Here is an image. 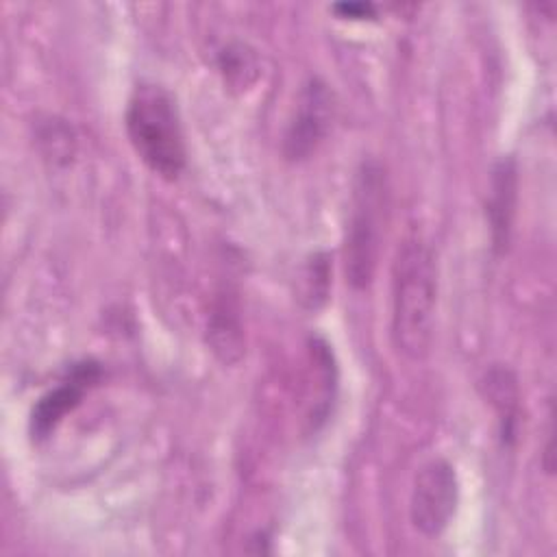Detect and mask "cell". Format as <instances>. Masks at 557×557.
Wrapping results in <instances>:
<instances>
[{
	"label": "cell",
	"mask_w": 557,
	"mask_h": 557,
	"mask_svg": "<svg viewBox=\"0 0 557 557\" xmlns=\"http://www.w3.org/2000/svg\"><path fill=\"white\" fill-rule=\"evenodd\" d=\"M483 396L490 400V405L498 413V429L500 440L505 446H511L516 442V429H518V416H520V389L518 379L507 366H492L485 370L481 379Z\"/></svg>",
	"instance_id": "8"
},
{
	"label": "cell",
	"mask_w": 557,
	"mask_h": 557,
	"mask_svg": "<svg viewBox=\"0 0 557 557\" xmlns=\"http://www.w3.org/2000/svg\"><path fill=\"white\" fill-rule=\"evenodd\" d=\"M387 176L379 161L368 159L355 172L350 213L344 244L346 281L355 289H366L372 283L387 220Z\"/></svg>",
	"instance_id": "3"
},
{
	"label": "cell",
	"mask_w": 557,
	"mask_h": 557,
	"mask_svg": "<svg viewBox=\"0 0 557 557\" xmlns=\"http://www.w3.org/2000/svg\"><path fill=\"white\" fill-rule=\"evenodd\" d=\"M126 135L137 157L161 178L176 181L187 148L174 96L157 83H139L126 104Z\"/></svg>",
	"instance_id": "2"
},
{
	"label": "cell",
	"mask_w": 557,
	"mask_h": 557,
	"mask_svg": "<svg viewBox=\"0 0 557 557\" xmlns=\"http://www.w3.org/2000/svg\"><path fill=\"white\" fill-rule=\"evenodd\" d=\"M335 13L342 17H352V20H368L376 15V9L372 2H339L333 7Z\"/></svg>",
	"instance_id": "12"
},
{
	"label": "cell",
	"mask_w": 557,
	"mask_h": 557,
	"mask_svg": "<svg viewBox=\"0 0 557 557\" xmlns=\"http://www.w3.org/2000/svg\"><path fill=\"white\" fill-rule=\"evenodd\" d=\"M100 379V366L94 361H81L74 363L67 370V376L52 389H48L44 396H39V400L35 403L33 411H30V433L35 440H44L48 437L54 426L65 418L67 411H72L85 389L89 385H94Z\"/></svg>",
	"instance_id": "6"
},
{
	"label": "cell",
	"mask_w": 557,
	"mask_h": 557,
	"mask_svg": "<svg viewBox=\"0 0 557 557\" xmlns=\"http://www.w3.org/2000/svg\"><path fill=\"white\" fill-rule=\"evenodd\" d=\"M331 287V257L329 252H313L298 274V302L307 311H318L329 300Z\"/></svg>",
	"instance_id": "10"
},
{
	"label": "cell",
	"mask_w": 557,
	"mask_h": 557,
	"mask_svg": "<svg viewBox=\"0 0 557 557\" xmlns=\"http://www.w3.org/2000/svg\"><path fill=\"white\" fill-rule=\"evenodd\" d=\"M518 196V170L511 157H500L492 168L490 198H487V220L492 231V246L503 252L509 244L511 222L516 213Z\"/></svg>",
	"instance_id": "7"
},
{
	"label": "cell",
	"mask_w": 557,
	"mask_h": 557,
	"mask_svg": "<svg viewBox=\"0 0 557 557\" xmlns=\"http://www.w3.org/2000/svg\"><path fill=\"white\" fill-rule=\"evenodd\" d=\"M218 70L222 72L224 83L233 89H248L259 78L257 50L244 41H233L220 50Z\"/></svg>",
	"instance_id": "9"
},
{
	"label": "cell",
	"mask_w": 557,
	"mask_h": 557,
	"mask_svg": "<svg viewBox=\"0 0 557 557\" xmlns=\"http://www.w3.org/2000/svg\"><path fill=\"white\" fill-rule=\"evenodd\" d=\"M437 300V263L418 237L398 248L392 268V342L411 361L429 355Z\"/></svg>",
	"instance_id": "1"
},
{
	"label": "cell",
	"mask_w": 557,
	"mask_h": 557,
	"mask_svg": "<svg viewBox=\"0 0 557 557\" xmlns=\"http://www.w3.org/2000/svg\"><path fill=\"white\" fill-rule=\"evenodd\" d=\"M333 111V91L322 78L311 76L302 85L294 113L285 128L283 152L289 161H302L311 152H315V148L324 141V137L331 131Z\"/></svg>",
	"instance_id": "5"
},
{
	"label": "cell",
	"mask_w": 557,
	"mask_h": 557,
	"mask_svg": "<svg viewBox=\"0 0 557 557\" xmlns=\"http://www.w3.org/2000/svg\"><path fill=\"white\" fill-rule=\"evenodd\" d=\"M209 339L213 352L224 363H235L244 352L242 342V326L237 320V313L231 309V305L224 300L215 307L211 322H209Z\"/></svg>",
	"instance_id": "11"
},
{
	"label": "cell",
	"mask_w": 557,
	"mask_h": 557,
	"mask_svg": "<svg viewBox=\"0 0 557 557\" xmlns=\"http://www.w3.org/2000/svg\"><path fill=\"white\" fill-rule=\"evenodd\" d=\"M459 505V479L450 461L437 457L420 466L409 494V520L424 537L442 535Z\"/></svg>",
	"instance_id": "4"
}]
</instances>
